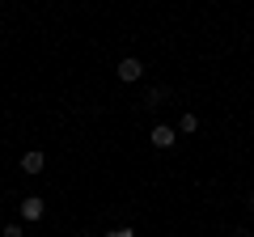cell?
<instances>
[{"mask_svg": "<svg viewBox=\"0 0 254 237\" xmlns=\"http://www.w3.org/2000/svg\"><path fill=\"white\" fill-rule=\"evenodd\" d=\"M119 81H127V85H136L140 76H144V59H136V55H123V59H119Z\"/></svg>", "mask_w": 254, "mask_h": 237, "instance_id": "cell-1", "label": "cell"}, {"mask_svg": "<svg viewBox=\"0 0 254 237\" xmlns=\"http://www.w3.org/2000/svg\"><path fill=\"white\" fill-rule=\"evenodd\" d=\"M148 140H153V148H174V144H178V127H170V123H157V127L148 131Z\"/></svg>", "mask_w": 254, "mask_h": 237, "instance_id": "cell-2", "label": "cell"}, {"mask_svg": "<svg viewBox=\"0 0 254 237\" xmlns=\"http://www.w3.org/2000/svg\"><path fill=\"white\" fill-rule=\"evenodd\" d=\"M43 212H47V203L38 195H26L21 199V220H43Z\"/></svg>", "mask_w": 254, "mask_h": 237, "instance_id": "cell-3", "label": "cell"}, {"mask_svg": "<svg viewBox=\"0 0 254 237\" xmlns=\"http://www.w3.org/2000/svg\"><path fill=\"white\" fill-rule=\"evenodd\" d=\"M43 165H47L43 148H30V153L21 157V174H43Z\"/></svg>", "mask_w": 254, "mask_h": 237, "instance_id": "cell-4", "label": "cell"}, {"mask_svg": "<svg viewBox=\"0 0 254 237\" xmlns=\"http://www.w3.org/2000/svg\"><path fill=\"white\" fill-rule=\"evenodd\" d=\"M178 131H182V136H195V131H199V115H190V110H187V115L178 118Z\"/></svg>", "mask_w": 254, "mask_h": 237, "instance_id": "cell-5", "label": "cell"}, {"mask_svg": "<svg viewBox=\"0 0 254 237\" xmlns=\"http://www.w3.org/2000/svg\"><path fill=\"white\" fill-rule=\"evenodd\" d=\"M165 93H170L165 85H153V89H148V98H144V106H148V110H153V106H161V102H165Z\"/></svg>", "mask_w": 254, "mask_h": 237, "instance_id": "cell-6", "label": "cell"}, {"mask_svg": "<svg viewBox=\"0 0 254 237\" xmlns=\"http://www.w3.org/2000/svg\"><path fill=\"white\" fill-rule=\"evenodd\" d=\"M106 237H136V229H131V225H119V229H110Z\"/></svg>", "mask_w": 254, "mask_h": 237, "instance_id": "cell-7", "label": "cell"}, {"mask_svg": "<svg viewBox=\"0 0 254 237\" xmlns=\"http://www.w3.org/2000/svg\"><path fill=\"white\" fill-rule=\"evenodd\" d=\"M4 237H26V229L21 225H4Z\"/></svg>", "mask_w": 254, "mask_h": 237, "instance_id": "cell-8", "label": "cell"}, {"mask_svg": "<svg viewBox=\"0 0 254 237\" xmlns=\"http://www.w3.org/2000/svg\"><path fill=\"white\" fill-rule=\"evenodd\" d=\"M76 237H93V233H76Z\"/></svg>", "mask_w": 254, "mask_h": 237, "instance_id": "cell-9", "label": "cell"}]
</instances>
